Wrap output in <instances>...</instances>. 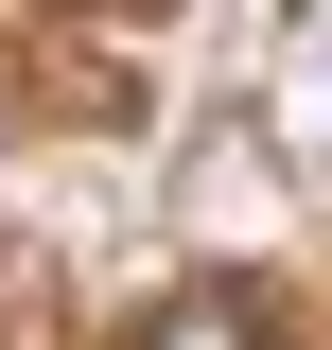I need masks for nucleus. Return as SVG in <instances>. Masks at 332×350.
<instances>
[{
  "label": "nucleus",
  "instance_id": "nucleus-1",
  "mask_svg": "<svg viewBox=\"0 0 332 350\" xmlns=\"http://www.w3.org/2000/svg\"><path fill=\"white\" fill-rule=\"evenodd\" d=\"M140 350H280V315H262L245 280H175V298L140 315Z\"/></svg>",
  "mask_w": 332,
  "mask_h": 350
}]
</instances>
